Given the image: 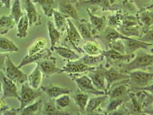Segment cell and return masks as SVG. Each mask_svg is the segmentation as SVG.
<instances>
[{
    "label": "cell",
    "instance_id": "cell-32",
    "mask_svg": "<svg viewBox=\"0 0 153 115\" xmlns=\"http://www.w3.org/2000/svg\"><path fill=\"white\" fill-rule=\"evenodd\" d=\"M140 26L131 27H124L122 25H119L116 29L120 32L123 35L132 38V37H138L140 38L142 36V30L140 31L139 27Z\"/></svg>",
    "mask_w": 153,
    "mask_h": 115
},
{
    "label": "cell",
    "instance_id": "cell-23",
    "mask_svg": "<svg viewBox=\"0 0 153 115\" xmlns=\"http://www.w3.org/2000/svg\"><path fill=\"white\" fill-rule=\"evenodd\" d=\"M43 74L39 67L38 65L36 64V66L31 74L28 76V82L30 86L35 89H38L40 88Z\"/></svg>",
    "mask_w": 153,
    "mask_h": 115
},
{
    "label": "cell",
    "instance_id": "cell-3",
    "mask_svg": "<svg viewBox=\"0 0 153 115\" xmlns=\"http://www.w3.org/2000/svg\"><path fill=\"white\" fill-rule=\"evenodd\" d=\"M67 23L68 25L66 30L67 36L64 40V43L66 44L65 46H70L79 53L84 54V52L82 48L79 47L82 42V39L79 31L70 18H68Z\"/></svg>",
    "mask_w": 153,
    "mask_h": 115
},
{
    "label": "cell",
    "instance_id": "cell-48",
    "mask_svg": "<svg viewBox=\"0 0 153 115\" xmlns=\"http://www.w3.org/2000/svg\"><path fill=\"white\" fill-rule=\"evenodd\" d=\"M8 109H9V107L4 100V99L2 97L0 98V113H2L4 111Z\"/></svg>",
    "mask_w": 153,
    "mask_h": 115
},
{
    "label": "cell",
    "instance_id": "cell-16",
    "mask_svg": "<svg viewBox=\"0 0 153 115\" xmlns=\"http://www.w3.org/2000/svg\"><path fill=\"white\" fill-rule=\"evenodd\" d=\"M51 99H56L63 94H69L71 91L68 88H63L54 85H47L40 88Z\"/></svg>",
    "mask_w": 153,
    "mask_h": 115
},
{
    "label": "cell",
    "instance_id": "cell-46",
    "mask_svg": "<svg viewBox=\"0 0 153 115\" xmlns=\"http://www.w3.org/2000/svg\"><path fill=\"white\" fill-rule=\"evenodd\" d=\"M85 3L92 4V5H98L102 7H107L109 6V0H89L85 1Z\"/></svg>",
    "mask_w": 153,
    "mask_h": 115
},
{
    "label": "cell",
    "instance_id": "cell-5",
    "mask_svg": "<svg viewBox=\"0 0 153 115\" xmlns=\"http://www.w3.org/2000/svg\"><path fill=\"white\" fill-rule=\"evenodd\" d=\"M101 54L104 55L107 61L105 66L106 69L111 66L119 67L123 63L129 62L135 56L134 54L130 55L121 54L111 48H109L105 51L104 50Z\"/></svg>",
    "mask_w": 153,
    "mask_h": 115
},
{
    "label": "cell",
    "instance_id": "cell-1",
    "mask_svg": "<svg viewBox=\"0 0 153 115\" xmlns=\"http://www.w3.org/2000/svg\"><path fill=\"white\" fill-rule=\"evenodd\" d=\"M153 65V54L139 51L131 61L123 63L119 68L123 71L127 73L137 70H147Z\"/></svg>",
    "mask_w": 153,
    "mask_h": 115
},
{
    "label": "cell",
    "instance_id": "cell-45",
    "mask_svg": "<svg viewBox=\"0 0 153 115\" xmlns=\"http://www.w3.org/2000/svg\"><path fill=\"white\" fill-rule=\"evenodd\" d=\"M138 40L147 43H153V29L145 32Z\"/></svg>",
    "mask_w": 153,
    "mask_h": 115
},
{
    "label": "cell",
    "instance_id": "cell-19",
    "mask_svg": "<svg viewBox=\"0 0 153 115\" xmlns=\"http://www.w3.org/2000/svg\"><path fill=\"white\" fill-rule=\"evenodd\" d=\"M140 27H142V35L153 27V12L146 10L139 13L137 17Z\"/></svg>",
    "mask_w": 153,
    "mask_h": 115
},
{
    "label": "cell",
    "instance_id": "cell-50",
    "mask_svg": "<svg viewBox=\"0 0 153 115\" xmlns=\"http://www.w3.org/2000/svg\"><path fill=\"white\" fill-rule=\"evenodd\" d=\"M11 1L12 0H0L1 4L7 9L10 8L11 5Z\"/></svg>",
    "mask_w": 153,
    "mask_h": 115
},
{
    "label": "cell",
    "instance_id": "cell-2",
    "mask_svg": "<svg viewBox=\"0 0 153 115\" xmlns=\"http://www.w3.org/2000/svg\"><path fill=\"white\" fill-rule=\"evenodd\" d=\"M127 73L130 76L129 84L134 89L146 87L153 81V71L137 70Z\"/></svg>",
    "mask_w": 153,
    "mask_h": 115
},
{
    "label": "cell",
    "instance_id": "cell-54",
    "mask_svg": "<svg viewBox=\"0 0 153 115\" xmlns=\"http://www.w3.org/2000/svg\"><path fill=\"white\" fill-rule=\"evenodd\" d=\"M151 1H152V2H153V0H151Z\"/></svg>",
    "mask_w": 153,
    "mask_h": 115
},
{
    "label": "cell",
    "instance_id": "cell-27",
    "mask_svg": "<svg viewBox=\"0 0 153 115\" xmlns=\"http://www.w3.org/2000/svg\"><path fill=\"white\" fill-rule=\"evenodd\" d=\"M19 48L10 39L6 37H0V53H17Z\"/></svg>",
    "mask_w": 153,
    "mask_h": 115
},
{
    "label": "cell",
    "instance_id": "cell-37",
    "mask_svg": "<svg viewBox=\"0 0 153 115\" xmlns=\"http://www.w3.org/2000/svg\"><path fill=\"white\" fill-rule=\"evenodd\" d=\"M24 14V13H23L21 8L20 0H15L11 8L10 16L13 19L16 24L18 23Z\"/></svg>",
    "mask_w": 153,
    "mask_h": 115
},
{
    "label": "cell",
    "instance_id": "cell-26",
    "mask_svg": "<svg viewBox=\"0 0 153 115\" xmlns=\"http://www.w3.org/2000/svg\"><path fill=\"white\" fill-rule=\"evenodd\" d=\"M53 16L54 17V25L56 28L61 32L65 31L68 25L67 19L69 18V16L55 9Z\"/></svg>",
    "mask_w": 153,
    "mask_h": 115
},
{
    "label": "cell",
    "instance_id": "cell-40",
    "mask_svg": "<svg viewBox=\"0 0 153 115\" xmlns=\"http://www.w3.org/2000/svg\"><path fill=\"white\" fill-rule=\"evenodd\" d=\"M124 17V15L120 13H117L115 15L109 16L107 19L108 26L116 28L120 25Z\"/></svg>",
    "mask_w": 153,
    "mask_h": 115
},
{
    "label": "cell",
    "instance_id": "cell-34",
    "mask_svg": "<svg viewBox=\"0 0 153 115\" xmlns=\"http://www.w3.org/2000/svg\"><path fill=\"white\" fill-rule=\"evenodd\" d=\"M89 94L80 92L75 94L74 100L76 106L81 112H84L89 100Z\"/></svg>",
    "mask_w": 153,
    "mask_h": 115
},
{
    "label": "cell",
    "instance_id": "cell-44",
    "mask_svg": "<svg viewBox=\"0 0 153 115\" xmlns=\"http://www.w3.org/2000/svg\"><path fill=\"white\" fill-rule=\"evenodd\" d=\"M130 97V98L132 101V109L134 112L135 113H138L140 114L142 112V107L141 105L140 104V103L138 101L137 97L135 96L134 93H128V94Z\"/></svg>",
    "mask_w": 153,
    "mask_h": 115
},
{
    "label": "cell",
    "instance_id": "cell-9",
    "mask_svg": "<svg viewBox=\"0 0 153 115\" xmlns=\"http://www.w3.org/2000/svg\"><path fill=\"white\" fill-rule=\"evenodd\" d=\"M129 87H130V86L128 78L112 85L106 94L108 96L109 100L114 99H123L126 95L128 94Z\"/></svg>",
    "mask_w": 153,
    "mask_h": 115
},
{
    "label": "cell",
    "instance_id": "cell-36",
    "mask_svg": "<svg viewBox=\"0 0 153 115\" xmlns=\"http://www.w3.org/2000/svg\"><path fill=\"white\" fill-rule=\"evenodd\" d=\"M42 102V100H38V101L34 102L33 103L25 107L20 111V115H32L36 114L41 110Z\"/></svg>",
    "mask_w": 153,
    "mask_h": 115
},
{
    "label": "cell",
    "instance_id": "cell-15",
    "mask_svg": "<svg viewBox=\"0 0 153 115\" xmlns=\"http://www.w3.org/2000/svg\"><path fill=\"white\" fill-rule=\"evenodd\" d=\"M1 74L2 76V98L4 99L7 98H15L20 101V97L18 94L17 88L15 82L6 77L5 75L4 76L2 72Z\"/></svg>",
    "mask_w": 153,
    "mask_h": 115
},
{
    "label": "cell",
    "instance_id": "cell-43",
    "mask_svg": "<svg viewBox=\"0 0 153 115\" xmlns=\"http://www.w3.org/2000/svg\"><path fill=\"white\" fill-rule=\"evenodd\" d=\"M109 100L110 101L106 108V111L108 112H114L117 109L122 105L124 101L123 99H114Z\"/></svg>",
    "mask_w": 153,
    "mask_h": 115
},
{
    "label": "cell",
    "instance_id": "cell-10",
    "mask_svg": "<svg viewBox=\"0 0 153 115\" xmlns=\"http://www.w3.org/2000/svg\"><path fill=\"white\" fill-rule=\"evenodd\" d=\"M96 68V67L88 66L79 59L76 61H68L65 66L61 69L62 73H65L69 74H81L89 72Z\"/></svg>",
    "mask_w": 153,
    "mask_h": 115
},
{
    "label": "cell",
    "instance_id": "cell-42",
    "mask_svg": "<svg viewBox=\"0 0 153 115\" xmlns=\"http://www.w3.org/2000/svg\"><path fill=\"white\" fill-rule=\"evenodd\" d=\"M108 46L109 48L113 49L121 54H126L125 44L123 39H117L114 40L108 43Z\"/></svg>",
    "mask_w": 153,
    "mask_h": 115
},
{
    "label": "cell",
    "instance_id": "cell-51",
    "mask_svg": "<svg viewBox=\"0 0 153 115\" xmlns=\"http://www.w3.org/2000/svg\"><path fill=\"white\" fill-rule=\"evenodd\" d=\"M118 0H109V4H114L116 3V2H117Z\"/></svg>",
    "mask_w": 153,
    "mask_h": 115
},
{
    "label": "cell",
    "instance_id": "cell-21",
    "mask_svg": "<svg viewBox=\"0 0 153 115\" xmlns=\"http://www.w3.org/2000/svg\"><path fill=\"white\" fill-rule=\"evenodd\" d=\"M108 99H109V97L107 94L89 99L85 111L88 113H92L97 111Z\"/></svg>",
    "mask_w": 153,
    "mask_h": 115
},
{
    "label": "cell",
    "instance_id": "cell-24",
    "mask_svg": "<svg viewBox=\"0 0 153 115\" xmlns=\"http://www.w3.org/2000/svg\"><path fill=\"white\" fill-rule=\"evenodd\" d=\"M47 26L48 33V37L51 43L50 50L51 51H53L54 47L56 46V45L59 42L61 35V32L56 28L54 23L51 21L47 22Z\"/></svg>",
    "mask_w": 153,
    "mask_h": 115
},
{
    "label": "cell",
    "instance_id": "cell-8",
    "mask_svg": "<svg viewBox=\"0 0 153 115\" xmlns=\"http://www.w3.org/2000/svg\"><path fill=\"white\" fill-rule=\"evenodd\" d=\"M106 80V93L112 85L124 79H128L130 76L119 67L111 66L105 69L104 72Z\"/></svg>",
    "mask_w": 153,
    "mask_h": 115
},
{
    "label": "cell",
    "instance_id": "cell-12",
    "mask_svg": "<svg viewBox=\"0 0 153 115\" xmlns=\"http://www.w3.org/2000/svg\"><path fill=\"white\" fill-rule=\"evenodd\" d=\"M86 10L90 19L92 35L95 38L101 33H102L107 27V18L105 16L100 17L94 15L88 9H87Z\"/></svg>",
    "mask_w": 153,
    "mask_h": 115
},
{
    "label": "cell",
    "instance_id": "cell-29",
    "mask_svg": "<svg viewBox=\"0 0 153 115\" xmlns=\"http://www.w3.org/2000/svg\"><path fill=\"white\" fill-rule=\"evenodd\" d=\"M17 25V37L22 39L25 38L28 35V30L30 27L28 19L26 13H24L19 21Z\"/></svg>",
    "mask_w": 153,
    "mask_h": 115
},
{
    "label": "cell",
    "instance_id": "cell-28",
    "mask_svg": "<svg viewBox=\"0 0 153 115\" xmlns=\"http://www.w3.org/2000/svg\"><path fill=\"white\" fill-rule=\"evenodd\" d=\"M16 24L13 19L10 16L3 15L0 17V34L5 35Z\"/></svg>",
    "mask_w": 153,
    "mask_h": 115
},
{
    "label": "cell",
    "instance_id": "cell-30",
    "mask_svg": "<svg viewBox=\"0 0 153 115\" xmlns=\"http://www.w3.org/2000/svg\"><path fill=\"white\" fill-rule=\"evenodd\" d=\"M84 53L89 55H98L102 54L104 50L95 41H88L82 47Z\"/></svg>",
    "mask_w": 153,
    "mask_h": 115
},
{
    "label": "cell",
    "instance_id": "cell-14",
    "mask_svg": "<svg viewBox=\"0 0 153 115\" xmlns=\"http://www.w3.org/2000/svg\"><path fill=\"white\" fill-rule=\"evenodd\" d=\"M52 55V51L50 49L45 48L38 53H35L31 55H26L18 66L19 68L21 69L24 66L30 65L32 63H38L45 59H47Z\"/></svg>",
    "mask_w": 153,
    "mask_h": 115
},
{
    "label": "cell",
    "instance_id": "cell-52",
    "mask_svg": "<svg viewBox=\"0 0 153 115\" xmlns=\"http://www.w3.org/2000/svg\"><path fill=\"white\" fill-rule=\"evenodd\" d=\"M147 70H150V71H153V65L151 66V67H150V68H149L148 69H147Z\"/></svg>",
    "mask_w": 153,
    "mask_h": 115
},
{
    "label": "cell",
    "instance_id": "cell-17",
    "mask_svg": "<svg viewBox=\"0 0 153 115\" xmlns=\"http://www.w3.org/2000/svg\"><path fill=\"white\" fill-rule=\"evenodd\" d=\"M123 40L125 44L126 54L128 55L134 54V53L140 49L147 50L149 47L153 46V43H145L132 38Z\"/></svg>",
    "mask_w": 153,
    "mask_h": 115
},
{
    "label": "cell",
    "instance_id": "cell-38",
    "mask_svg": "<svg viewBox=\"0 0 153 115\" xmlns=\"http://www.w3.org/2000/svg\"><path fill=\"white\" fill-rule=\"evenodd\" d=\"M47 46L46 40L43 38H39L35 41L32 45H31L28 50V55H31L32 54L38 53L41 50L45 48Z\"/></svg>",
    "mask_w": 153,
    "mask_h": 115
},
{
    "label": "cell",
    "instance_id": "cell-4",
    "mask_svg": "<svg viewBox=\"0 0 153 115\" xmlns=\"http://www.w3.org/2000/svg\"><path fill=\"white\" fill-rule=\"evenodd\" d=\"M20 91V105L19 108V112L24 108L35 102L36 100L40 97L43 91L40 88L35 89L30 86L28 81L22 84Z\"/></svg>",
    "mask_w": 153,
    "mask_h": 115
},
{
    "label": "cell",
    "instance_id": "cell-35",
    "mask_svg": "<svg viewBox=\"0 0 153 115\" xmlns=\"http://www.w3.org/2000/svg\"><path fill=\"white\" fill-rule=\"evenodd\" d=\"M42 113L43 115H67L63 113V112L59 110L55 104V99H51L45 103L43 108Z\"/></svg>",
    "mask_w": 153,
    "mask_h": 115
},
{
    "label": "cell",
    "instance_id": "cell-49",
    "mask_svg": "<svg viewBox=\"0 0 153 115\" xmlns=\"http://www.w3.org/2000/svg\"><path fill=\"white\" fill-rule=\"evenodd\" d=\"M135 90H138V91H146V92L150 93L151 94L153 95V83L152 84L149 85L148 86L142 88H138L136 89Z\"/></svg>",
    "mask_w": 153,
    "mask_h": 115
},
{
    "label": "cell",
    "instance_id": "cell-33",
    "mask_svg": "<svg viewBox=\"0 0 153 115\" xmlns=\"http://www.w3.org/2000/svg\"><path fill=\"white\" fill-rule=\"evenodd\" d=\"M33 3L38 4L42 9L44 14L48 17L53 16L54 0H32Z\"/></svg>",
    "mask_w": 153,
    "mask_h": 115
},
{
    "label": "cell",
    "instance_id": "cell-25",
    "mask_svg": "<svg viewBox=\"0 0 153 115\" xmlns=\"http://www.w3.org/2000/svg\"><path fill=\"white\" fill-rule=\"evenodd\" d=\"M102 38L108 42V43L117 39L127 40L131 38L123 35L116 28L109 26H107L106 29L102 32Z\"/></svg>",
    "mask_w": 153,
    "mask_h": 115
},
{
    "label": "cell",
    "instance_id": "cell-41",
    "mask_svg": "<svg viewBox=\"0 0 153 115\" xmlns=\"http://www.w3.org/2000/svg\"><path fill=\"white\" fill-rule=\"evenodd\" d=\"M60 12L68 16L69 18H71L76 21H78L79 20L76 9L70 4L66 5L62 7L60 9Z\"/></svg>",
    "mask_w": 153,
    "mask_h": 115
},
{
    "label": "cell",
    "instance_id": "cell-18",
    "mask_svg": "<svg viewBox=\"0 0 153 115\" xmlns=\"http://www.w3.org/2000/svg\"><path fill=\"white\" fill-rule=\"evenodd\" d=\"M26 14L28 19L30 27L33 24L39 26L41 24L40 22V16L39 15L38 11L34 5V3L31 0H26L25 8Z\"/></svg>",
    "mask_w": 153,
    "mask_h": 115
},
{
    "label": "cell",
    "instance_id": "cell-39",
    "mask_svg": "<svg viewBox=\"0 0 153 115\" xmlns=\"http://www.w3.org/2000/svg\"><path fill=\"white\" fill-rule=\"evenodd\" d=\"M55 102L57 108L62 111L70 105V97L69 94H63L55 99Z\"/></svg>",
    "mask_w": 153,
    "mask_h": 115
},
{
    "label": "cell",
    "instance_id": "cell-13",
    "mask_svg": "<svg viewBox=\"0 0 153 115\" xmlns=\"http://www.w3.org/2000/svg\"><path fill=\"white\" fill-rule=\"evenodd\" d=\"M36 64L38 65L43 76L47 78H48L55 74L62 73L61 69L56 66V58L52 56V55Z\"/></svg>",
    "mask_w": 153,
    "mask_h": 115
},
{
    "label": "cell",
    "instance_id": "cell-22",
    "mask_svg": "<svg viewBox=\"0 0 153 115\" xmlns=\"http://www.w3.org/2000/svg\"><path fill=\"white\" fill-rule=\"evenodd\" d=\"M54 51L59 56L68 61H76L81 58L73 50L65 46H55Z\"/></svg>",
    "mask_w": 153,
    "mask_h": 115
},
{
    "label": "cell",
    "instance_id": "cell-6",
    "mask_svg": "<svg viewBox=\"0 0 153 115\" xmlns=\"http://www.w3.org/2000/svg\"><path fill=\"white\" fill-rule=\"evenodd\" d=\"M72 80L74 81L80 92L87 94H91L96 96H100L106 94L104 92L97 90L92 83V80L88 75H76L71 76Z\"/></svg>",
    "mask_w": 153,
    "mask_h": 115
},
{
    "label": "cell",
    "instance_id": "cell-53",
    "mask_svg": "<svg viewBox=\"0 0 153 115\" xmlns=\"http://www.w3.org/2000/svg\"><path fill=\"white\" fill-rule=\"evenodd\" d=\"M2 91V82H0V93H1Z\"/></svg>",
    "mask_w": 153,
    "mask_h": 115
},
{
    "label": "cell",
    "instance_id": "cell-20",
    "mask_svg": "<svg viewBox=\"0 0 153 115\" xmlns=\"http://www.w3.org/2000/svg\"><path fill=\"white\" fill-rule=\"evenodd\" d=\"M76 22H78L77 29L82 40L86 42L95 41L94 37L92 35L91 24L85 20H79Z\"/></svg>",
    "mask_w": 153,
    "mask_h": 115
},
{
    "label": "cell",
    "instance_id": "cell-7",
    "mask_svg": "<svg viewBox=\"0 0 153 115\" xmlns=\"http://www.w3.org/2000/svg\"><path fill=\"white\" fill-rule=\"evenodd\" d=\"M5 76L13 81L21 84L28 81V76L18 66H16L7 55L5 61Z\"/></svg>",
    "mask_w": 153,
    "mask_h": 115
},
{
    "label": "cell",
    "instance_id": "cell-11",
    "mask_svg": "<svg viewBox=\"0 0 153 115\" xmlns=\"http://www.w3.org/2000/svg\"><path fill=\"white\" fill-rule=\"evenodd\" d=\"M105 69V67L96 68L94 70L89 71L88 76L97 90L106 93V80L104 75Z\"/></svg>",
    "mask_w": 153,
    "mask_h": 115
},
{
    "label": "cell",
    "instance_id": "cell-31",
    "mask_svg": "<svg viewBox=\"0 0 153 115\" xmlns=\"http://www.w3.org/2000/svg\"><path fill=\"white\" fill-rule=\"evenodd\" d=\"M79 59L88 66L96 67V66L101 62L104 61L105 58L102 54L98 55H89L85 54L83 56L81 57Z\"/></svg>",
    "mask_w": 153,
    "mask_h": 115
},
{
    "label": "cell",
    "instance_id": "cell-47",
    "mask_svg": "<svg viewBox=\"0 0 153 115\" xmlns=\"http://www.w3.org/2000/svg\"><path fill=\"white\" fill-rule=\"evenodd\" d=\"M7 55L4 53H0V70L5 73V61Z\"/></svg>",
    "mask_w": 153,
    "mask_h": 115
}]
</instances>
